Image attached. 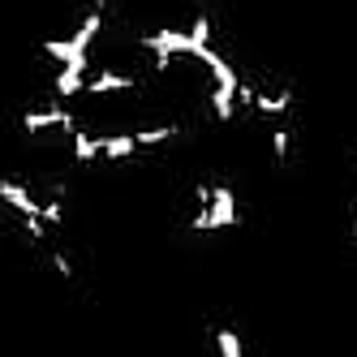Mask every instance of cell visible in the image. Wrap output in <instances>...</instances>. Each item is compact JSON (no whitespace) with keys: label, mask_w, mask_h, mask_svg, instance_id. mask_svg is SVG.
Listing matches in <instances>:
<instances>
[{"label":"cell","mask_w":357,"mask_h":357,"mask_svg":"<svg viewBox=\"0 0 357 357\" xmlns=\"http://www.w3.org/2000/svg\"><path fill=\"white\" fill-rule=\"evenodd\" d=\"M198 61L211 69V78H215V91H211V112L220 121H233L237 116V86H241V73L233 69V61L220 56L215 47H202Z\"/></svg>","instance_id":"6da1fadb"},{"label":"cell","mask_w":357,"mask_h":357,"mask_svg":"<svg viewBox=\"0 0 357 357\" xmlns=\"http://www.w3.org/2000/svg\"><path fill=\"white\" fill-rule=\"evenodd\" d=\"M233 224H237V194L228 185H211V202L185 220V228H194V233H215V228H233Z\"/></svg>","instance_id":"7a4b0ae2"},{"label":"cell","mask_w":357,"mask_h":357,"mask_svg":"<svg viewBox=\"0 0 357 357\" xmlns=\"http://www.w3.org/2000/svg\"><path fill=\"white\" fill-rule=\"evenodd\" d=\"M22 130H26L31 138L47 134V130H61V134H73V130H78V121H73V112H69V108L52 104V108H35V112H26V116H22Z\"/></svg>","instance_id":"3957f363"},{"label":"cell","mask_w":357,"mask_h":357,"mask_svg":"<svg viewBox=\"0 0 357 357\" xmlns=\"http://www.w3.org/2000/svg\"><path fill=\"white\" fill-rule=\"evenodd\" d=\"M125 91H138V78H130V73H112V69H104V73H95V78H86V91H82V95L99 99V95H125Z\"/></svg>","instance_id":"277c9868"},{"label":"cell","mask_w":357,"mask_h":357,"mask_svg":"<svg viewBox=\"0 0 357 357\" xmlns=\"http://www.w3.org/2000/svg\"><path fill=\"white\" fill-rule=\"evenodd\" d=\"M0 202H5L13 215H39V198L22 181H0Z\"/></svg>","instance_id":"5b68a950"},{"label":"cell","mask_w":357,"mask_h":357,"mask_svg":"<svg viewBox=\"0 0 357 357\" xmlns=\"http://www.w3.org/2000/svg\"><path fill=\"white\" fill-rule=\"evenodd\" d=\"M86 65L91 61H78V65H61L56 69V78H52V91L61 99H73V95H82L86 91Z\"/></svg>","instance_id":"8992f818"},{"label":"cell","mask_w":357,"mask_h":357,"mask_svg":"<svg viewBox=\"0 0 357 357\" xmlns=\"http://www.w3.org/2000/svg\"><path fill=\"white\" fill-rule=\"evenodd\" d=\"M43 56L47 61H56V65H78V61H91V47H82L78 39H47L43 43Z\"/></svg>","instance_id":"52a82bcc"},{"label":"cell","mask_w":357,"mask_h":357,"mask_svg":"<svg viewBox=\"0 0 357 357\" xmlns=\"http://www.w3.org/2000/svg\"><path fill=\"white\" fill-rule=\"evenodd\" d=\"M289 108H293V86L275 91V95H267V91H254V112H259V116H284Z\"/></svg>","instance_id":"ba28073f"},{"label":"cell","mask_w":357,"mask_h":357,"mask_svg":"<svg viewBox=\"0 0 357 357\" xmlns=\"http://www.w3.org/2000/svg\"><path fill=\"white\" fill-rule=\"evenodd\" d=\"M99 155L104 160H134L138 155V138L134 134H108V138H99Z\"/></svg>","instance_id":"9c48e42d"},{"label":"cell","mask_w":357,"mask_h":357,"mask_svg":"<svg viewBox=\"0 0 357 357\" xmlns=\"http://www.w3.org/2000/svg\"><path fill=\"white\" fill-rule=\"evenodd\" d=\"M69 138H73V160H78V164H91V160H99V134L73 130Z\"/></svg>","instance_id":"30bf717a"},{"label":"cell","mask_w":357,"mask_h":357,"mask_svg":"<svg viewBox=\"0 0 357 357\" xmlns=\"http://www.w3.org/2000/svg\"><path fill=\"white\" fill-rule=\"evenodd\" d=\"M176 134H181V125H155V130H138L134 138H138V151H151V146H164V142H172Z\"/></svg>","instance_id":"8fae6325"},{"label":"cell","mask_w":357,"mask_h":357,"mask_svg":"<svg viewBox=\"0 0 357 357\" xmlns=\"http://www.w3.org/2000/svg\"><path fill=\"white\" fill-rule=\"evenodd\" d=\"M215 349H220V357H245L241 336H237L233 327H220V331H215Z\"/></svg>","instance_id":"7c38bea8"},{"label":"cell","mask_w":357,"mask_h":357,"mask_svg":"<svg viewBox=\"0 0 357 357\" xmlns=\"http://www.w3.org/2000/svg\"><path fill=\"white\" fill-rule=\"evenodd\" d=\"M39 220H43L47 228H61V224H65V198H47V202H39Z\"/></svg>","instance_id":"4fadbf2b"},{"label":"cell","mask_w":357,"mask_h":357,"mask_svg":"<svg viewBox=\"0 0 357 357\" xmlns=\"http://www.w3.org/2000/svg\"><path fill=\"white\" fill-rule=\"evenodd\" d=\"M271 155H275L280 164H289V155H293V134L284 130V125H280V130L271 134Z\"/></svg>","instance_id":"5bb4252c"},{"label":"cell","mask_w":357,"mask_h":357,"mask_svg":"<svg viewBox=\"0 0 357 357\" xmlns=\"http://www.w3.org/2000/svg\"><path fill=\"white\" fill-rule=\"evenodd\" d=\"M190 35H194V43H211V17H207V13H198V17H194V26H190Z\"/></svg>","instance_id":"9a60e30c"},{"label":"cell","mask_w":357,"mask_h":357,"mask_svg":"<svg viewBox=\"0 0 357 357\" xmlns=\"http://www.w3.org/2000/svg\"><path fill=\"white\" fill-rule=\"evenodd\" d=\"M52 271H56L61 280H73V263L65 259V250H52Z\"/></svg>","instance_id":"2e32d148"}]
</instances>
